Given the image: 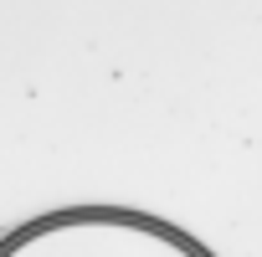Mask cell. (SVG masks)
<instances>
[{
	"mask_svg": "<svg viewBox=\"0 0 262 257\" xmlns=\"http://www.w3.org/2000/svg\"><path fill=\"white\" fill-rule=\"evenodd\" d=\"M0 257H206L165 221L128 211H62L0 242Z\"/></svg>",
	"mask_w": 262,
	"mask_h": 257,
	"instance_id": "obj_1",
	"label": "cell"
}]
</instances>
